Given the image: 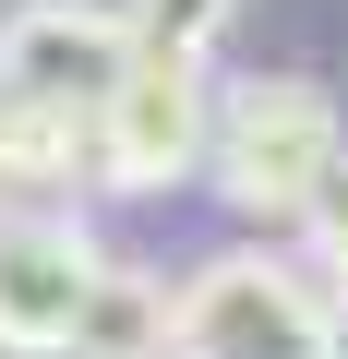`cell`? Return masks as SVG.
<instances>
[{
	"label": "cell",
	"mask_w": 348,
	"mask_h": 359,
	"mask_svg": "<svg viewBox=\"0 0 348 359\" xmlns=\"http://www.w3.org/2000/svg\"><path fill=\"white\" fill-rule=\"evenodd\" d=\"M300 240H312V252H324V276L348 287V144H336V168H324V192L300 204Z\"/></svg>",
	"instance_id": "obj_9"
},
{
	"label": "cell",
	"mask_w": 348,
	"mask_h": 359,
	"mask_svg": "<svg viewBox=\"0 0 348 359\" xmlns=\"http://www.w3.org/2000/svg\"><path fill=\"white\" fill-rule=\"evenodd\" d=\"M168 323H181V287L108 252L84 311H72V335H60V359H168Z\"/></svg>",
	"instance_id": "obj_6"
},
{
	"label": "cell",
	"mask_w": 348,
	"mask_h": 359,
	"mask_svg": "<svg viewBox=\"0 0 348 359\" xmlns=\"http://www.w3.org/2000/svg\"><path fill=\"white\" fill-rule=\"evenodd\" d=\"M120 60H132V36H120L108 0H25V13L0 25V84L49 96V108H84V120H96V96H108Z\"/></svg>",
	"instance_id": "obj_5"
},
{
	"label": "cell",
	"mask_w": 348,
	"mask_h": 359,
	"mask_svg": "<svg viewBox=\"0 0 348 359\" xmlns=\"http://www.w3.org/2000/svg\"><path fill=\"white\" fill-rule=\"evenodd\" d=\"M228 25H240V0H120V36L132 48H181V60H217Z\"/></svg>",
	"instance_id": "obj_8"
},
{
	"label": "cell",
	"mask_w": 348,
	"mask_h": 359,
	"mask_svg": "<svg viewBox=\"0 0 348 359\" xmlns=\"http://www.w3.org/2000/svg\"><path fill=\"white\" fill-rule=\"evenodd\" d=\"M205 132H217V72L181 60V48H132L96 96V144H84V180L96 192H181V180H205Z\"/></svg>",
	"instance_id": "obj_2"
},
{
	"label": "cell",
	"mask_w": 348,
	"mask_h": 359,
	"mask_svg": "<svg viewBox=\"0 0 348 359\" xmlns=\"http://www.w3.org/2000/svg\"><path fill=\"white\" fill-rule=\"evenodd\" d=\"M168 347H193V359H348L336 347V299L288 252H217L181 287Z\"/></svg>",
	"instance_id": "obj_3"
},
{
	"label": "cell",
	"mask_w": 348,
	"mask_h": 359,
	"mask_svg": "<svg viewBox=\"0 0 348 359\" xmlns=\"http://www.w3.org/2000/svg\"><path fill=\"white\" fill-rule=\"evenodd\" d=\"M108 240L84 216H0V359H60Z\"/></svg>",
	"instance_id": "obj_4"
},
{
	"label": "cell",
	"mask_w": 348,
	"mask_h": 359,
	"mask_svg": "<svg viewBox=\"0 0 348 359\" xmlns=\"http://www.w3.org/2000/svg\"><path fill=\"white\" fill-rule=\"evenodd\" d=\"M348 144V108L312 84V72H252L217 96V132H205V180L252 216V228H300V204L324 192V168Z\"/></svg>",
	"instance_id": "obj_1"
},
{
	"label": "cell",
	"mask_w": 348,
	"mask_h": 359,
	"mask_svg": "<svg viewBox=\"0 0 348 359\" xmlns=\"http://www.w3.org/2000/svg\"><path fill=\"white\" fill-rule=\"evenodd\" d=\"M84 144H96L84 108H49V96L0 84V192H60V180H84Z\"/></svg>",
	"instance_id": "obj_7"
},
{
	"label": "cell",
	"mask_w": 348,
	"mask_h": 359,
	"mask_svg": "<svg viewBox=\"0 0 348 359\" xmlns=\"http://www.w3.org/2000/svg\"><path fill=\"white\" fill-rule=\"evenodd\" d=\"M168 359H193V347H168Z\"/></svg>",
	"instance_id": "obj_10"
}]
</instances>
